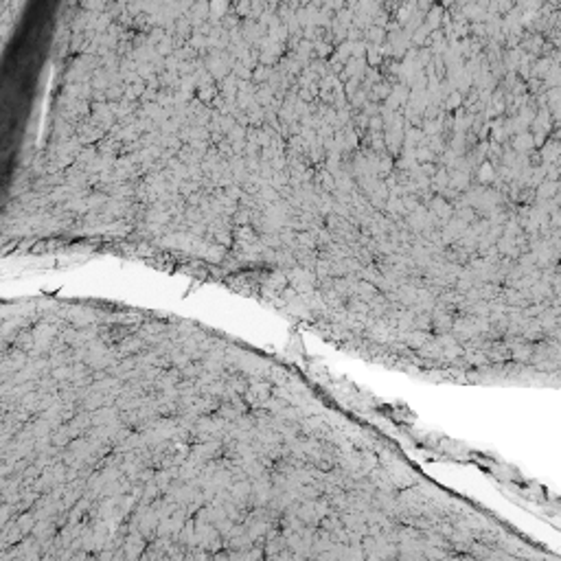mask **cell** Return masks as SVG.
<instances>
[{"label": "cell", "mask_w": 561, "mask_h": 561, "mask_svg": "<svg viewBox=\"0 0 561 561\" xmlns=\"http://www.w3.org/2000/svg\"><path fill=\"white\" fill-rule=\"evenodd\" d=\"M0 561L476 557L489 515L191 320L3 303Z\"/></svg>", "instance_id": "cell-1"}, {"label": "cell", "mask_w": 561, "mask_h": 561, "mask_svg": "<svg viewBox=\"0 0 561 561\" xmlns=\"http://www.w3.org/2000/svg\"><path fill=\"white\" fill-rule=\"evenodd\" d=\"M552 3H561V0H552Z\"/></svg>", "instance_id": "cell-2"}]
</instances>
